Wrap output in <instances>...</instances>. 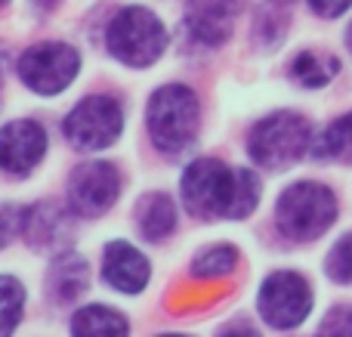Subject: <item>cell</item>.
<instances>
[{"label":"cell","instance_id":"6da1fadb","mask_svg":"<svg viewBox=\"0 0 352 337\" xmlns=\"http://www.w3.org/2000/svg\"><path fill=\"white\" fill-rule=\"evenodd\" d=\"M182 202L201 220L248 217L260 202V180L248 167H226L217 158H198L182 173Z\"/></svg>","mask_w":352,"mask_h":337},{"label":"cell","instance_id":"7a4b0ae2","mask_svg":"<svg viewBox=\"0 0 352 337\" xmlns=\"http://www.w3.org/2000/svg\"><path fill=\"white\" fill-rule=\"evenodd\" d=\"M198 96L182 84H167L148 99V136L164 155H179L198 136Z\"/></svg>","mask_w":352,"mask_h":337},{"label":"cell","instance_id":"3957f363","mask_svg":"<svg viewBox=\"0 0 352 337\" xmlns=\"http://www.w3.org/2000/svg\"><path fill=\"white\" fill-rule=\"evenodd\" d=\"M337 217V198L328 186L322 183H294L281 192L278 208H275V223L278 229L294 241H312L328 232V226Z\"/></svg>","mask_w":352,"mask_h":337},{"label":"cell","instance_id":"277c9868","mask_svg":"<svg viewBox=\"0 0 352 337\" xmlns=\"http://www.w3.org/2000/svg\"><path fill=\"white\" fill-rule=\"evenodd\" d=\"M109 53L115 59H121L124 65H152L167 47V31L161 25V19L146 6H127L121 10L109 25Z\"/></svg>","mask_w":352,"mask_h":337},{"label":"cell","instance_id":"5b68a950","mask_svg":"<svg viewBox=\"0 0 352 337\" xmlns=\"http://www.w3.org/2000/svg\"><path fill=\"white\" fill-rule=\"evenodd\" d=\"M309 149V121L294 111H275L263 118L248 140V152L256 164L269 171H285L297 164Z\"/></svg>","mask_w":352,"mask_h":337},{"label":"cell","instance_id":"8992f818","mask_svg":"<svg viewBox=\"0 0 352 337\" xmlns=\"http://www.w3.org/2000/svg\"><path fill=\"white\" fill-rule=\"evenodd\" d=\"M78 68H80V56L68 43H34L19 59V78L25 80L28 90L43 93V96H56L74 80Z\"/></svg>","mask_w":352,"mask_h":337},{"label":"cell","instance_id":"52a82bcc","mask_svg":"<svg viewBox=\"0 0 352 337\" xmlns=\"http://www.w3.org/2000/svg\"><path fill=\"white\" fill-rule=\"evenodd\" d=\"M65 136L78 149H105L121 136L124 127V111L121 102L111 96H87L68 111L65 118Z\"/></svg>","mask_w":352,"mask_h":337},{"label":"cell","instance_id":"ba28073f","mask_svg":"<svg viewBox=\"0 0 352 337\" xmlns=\"http://www.w3.org/2000/svg\"><path fill=\"white\" fill-rule=\"evenodd\" d=\"M312 309V291L300 272H272L260 288V316L272 328H297Z\"/></svg>","mask_w":352,"mask_h":337},{"label":"cell","instance_id":"9c48e42d","mask_svg":"<svg viewBox=\"0 0 352 337\" xmlns=\"http://www.w3.org/2000/svg\"><path fill=\"white\" fill-rule=\"evenodd\" d=\"M121 195V173L109 161H87L68 180V208L80 217H99Z\"/></svg>","mask_w":352,"mask_h":337},{"label":"cell","instance_id":"30bf717a","mask_svg":"<svg viewBox=\"0 0 352 337\" xmlns=\"http://www.w3.org/2000/svg\"><path fill=\"white\" fill-rule=\"evenodd\" d=\"M47 152V130L37 121H10L0 130V171L25 177L41 164Z\"/></svg>","mask_w":352,"mask_h":337},{"label":"cell","instance_id":"8fae6325","mask_svg":"<svg viewBox=\"0 0 352 337\" xmlns=\"http://www.w3.org/2000/svg\"><path fill=\"white\" fill-rule=\"evenodd\" d=\"M241 0H186V25L201 43H223L235 28Z\"/></svg>","mask_w":352,"mask_h":337},{"label":"cell","instance_id":"7c38bea8","mask_svg":"<svg viewBox=\"0 0 352 337\" xmlns=\"http://www.w3.org/2000/svg\"><path fill=\"white\" fill-rule=\"evenodd\" d=\"M102 276L105 282L115 291H124V294H140L148 285V260L136 251L127 241H111L105 248V260H102Z\"/></svg>","mask_w":352,"mask_h":337},{"label":"cell","instance_id":"4fadbf2b","mask_svg":"<svg viewBox=\"0 0 352 337\" xmlns=\"http://www.w3.org/2000/svg\"><path fill=\"white\" fill-rule=\"evenodd\" d=\"M136 223H140L142 235L148 241H161L173 232L176 226V208L170 195L164 192H148L140 198V210H136Z\"/></svg>","mask_w":352,"mask_h":337},{"label":"cell","instance_id":"5bb4252c","mask_svg":"<svg viewBox=\"0 0 352 337\" xmlns=\"http://www.w3.org/2000/svg\"><path fill=\"white\" fill-rule=\"evenodd\" d=\"M130 328H127V319L115 309L102 307H84L74 313L72 319V337H127Z\"/></svg>","mask_w":352,"mask_h":337},{"label":"cell","instance_id":"9a60e30c","mask_svg":"<svg viewBox=\"0 0 352 337\" xmlns=\"http://www.w3.org/2000/svg\"><path fill=\"white\" fill-rule=\"evenodd\" d=\"M87 279H90L87 260L80 254H65L50 270V288H53V294L59 301H74L87 288Z\"/></svg>","mask_w":352,"mask_h":337},{"label":"cell","instance_id":"2e32d148","mask_svg":"<svg viewBox=\"0 0 352 337\" xmlns=\"http://www.w3.org/2000/svg\"><path fill=\"white\" fill-rule=\"evenodd\" d=\"M316 155L318 158L346 161V164H352V111L343 115L340 121H334L322 136H318Z\"/></svg>","mask_w":352,"mask_h":337},{"label":"cell","instance_id":"e0dca14e","mask_svg":"<svg viewBox=\"0 0 352 337\" xmlns=\"http://www.w3.org/2000/svg\"><path fill=\"white\" fill-rule=\"evenodd\" d=\"M340 72L334 56H318V53H300L291 65V74L303 87H324L334 74Z\"/></svg>","mask_w":352,"mask_h":337},{"label":"cell","instance_id":"ac0fdd59","mask_svg":"<svg viewBox=\"0 0 352 337\" xmlns=\"http://www.w3.org/2000/svg\"><path fill=\"white\" fill-rule=\"evenodd\" d=\"M238 263V251L232 245H213L204 248V251L195 257L192 263V276L195 279H219V276H229Z\"/></svg>","mask_w":352,"mask_h":337},{"label":"cell","instance_id":"d6986e66","mask_svg":"<svg viewBox=\"0 0 352 337\" xmlns=\"http://www.w3.org/2000/svg\"><path fill=\"white\" fill-rule=\"evenodd\" d=\"M25 288L10 276H0V337H10L22 319Z\"/></svg>","mask_w":352,"mask_h":337},{"label":"cell","instance_id":"ffe728a7","mask_svg":"<svg viewBox=\"0 0 352 337\" xmlns=\"http://www.w3.org/2000/svg\"><path fill=\"white\" fill-rule=\"evenodd\" d=\"M324 272H328L334 282L352 285V232L343 235V239L331 248L328 260H324Z\"/></svg>","mask_w":352,"mask_h":337},{"label":"cell","instance_id":"44dd1931","mask_svg":"<svg viewBox=\"0 0 352 337\" xmlns=\"http://www.w3.org/2000/svg\"><path fill=\"white\" fill-rule=\"evenodd\" d=\"M19 232H25V210L16 204H0V248L10 245Z\"/></svg>","mask_w":352,"mask_h":337},{"label":"cell","instance_id":"7402d4cb","mask_svg":"<svg viewBox=\"0 0 352 337\" xmlns=\"http://www.w3.org/2000/svg\"><path fill=\"white\" fill-rule=\"evenodd\" d=\"M318 337H352V307H337L324 316Z\"/></svg>","mask_w":352,"mask_h":337},{"label":"cell","instance_id":"603a6c76","mask_svg":"<svg viewBox=\"0 0 352 337\" xmlns=\"http://www.w3.org/2000/svg\"><path fill=\"white\" fill-rule=\"evenodd\" d=\"M309 6L318 12V16L334 19V16H340V12H346V10H349L352 0H309Z\"/></svg>","mask_w":352,"mask_h":337},{"label":"cell","instance_id":"cb8c5ba5","mask_svg":"<svg viewBox=\"0 0 352 337\" xmlns=\"http://www.w3.org/2000/svg\"><path fill=\"white\" fill-rule=\"evenodd\" d=\"M217 337H263V334L256 331L250 322H232V325H226Z\"/></svg>","mask_w":352,"mask_h":337},{"label":"cell","instance_id":"d4e9b609","mask_svg":"<svg viewBox=\"0 0 352 337\" xmlns=\"http://www.w3.org/2000/svg\"><path fill=\"white\" fill-rule=\"evenodd\" d=\"M37 6H43V10H50V6H56V0H34Z\"/></svg>","mask_w":352,"mask_h":337},{"label":"cell","instance_id":"484cf974","mask_svg":"<svg viewBox=\"0 0 352 337\" xmlns=\"http://www.w3.org/2000/svg\"><path fill=\"white\" fill-rule=\"evenodd\" d=\"M346 47L352 50V25H349V31H346Z\"/></svg>","mask_w":352,"mask_h":337},{"label":"cell","instance_id":"4316f807","mask_svg":"<svg viewBox=\"0 0 352 337\" xmlns=\"http://www.w3.org/2000/svg\"><path fill=\"white\" fill-rule=\"evenodd\" d=\"M161 337H182V334H161Z\"/></svg>","mask_w":352,"mask_h":337},{"label":"cell","instance_id":"83f0119b","mask_svg":"<svg viewBox=\"0 0 352 337\" xmlns=\"http://www.w3.org/2000/svg\"><path fill=\"white\" fill-rule=\"evenodd\" d=\"M0 6H6V0H0Z\"/></svg>","mask_w":352,"mask_h":337}]
</instances>
